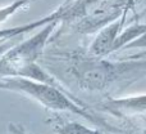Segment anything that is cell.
I'll list each match as a JSON object with an SVG mask.
<instances>
[{
	"instance_id": "obj_1",
	"label": "cell",
	"mask_w": 146,
	"mask_h": 134,
	"mask_svg": "<svg viewBox=\"0 0 146 134\" xmlns=\"http://www.w3.org/2000/svg\"><path fill=\"white\" fill-rule=\"evenodd\" d=\"M67 73L81 90L106 92L113 86H124L146 77V58L108 61L87 53H64Z\"/></svg>"
},
{
	"instance_id": "obj_2",
	"label": "cell",
	"mask_w": 146,
	"mask_h": 134,
	"mask_svg": "<svg viewBox=\"0 0 146 134\" xmlns=\"http://www.w3.org/2000/svg\"><path fill=\"white\" fill-rule=\"evenodd\" d=\"M0 89L19 93L36 101L42 107L51 111H67L85 117L98 127L113 130L111 127L103 119L96 117L83 102L74 99L66 88H55L49 84H42L25 77H0Z\"/></svg>"
},
{
	"instance_id": "obj_3",
	"label": "cell",
	"mask_w": 146,
	"mask_h": 134,
	"mask_svg": "<svg viewBox=\"0 0 146 134\" xmlns=\"http://www.w3.org/2000/svg\"><path fill=\"white\" fill-rule=\"evenodd\" d=\"M60 20H54L49 22L48 25L42 26L41 30L36 35L28 38L27 40L22 41L19 44H14L10 49H8L3 57L7 59L9 66V76L14 77L17 75L18 70L22 66L28 63L37 62L42 57L45 52L46 44L51 39V34L59 25Z\"/></svg>"
},
{
	"instance_id": "obj_4",
	"label": "cell",
	"mask_w": 146,
	"mask_h": 134,
	"mask_svg": "<svg viewBox=\"0 0 146 134\" xmlns=\"http://www.w3.org/2000/svg\"><path fill=\"white\" fill-rule=\"evenodd\" d=\"M96 107L103 112L121 119H133L146 114V93L121 98H106Z\"/></svg>"
},
{
	"instance_id": "obj_5",
	"label": "cell",
	"mask_w": 146,
	"mask_h": 134,
	"mask_svg": "<svg viewBox=\"0 0 146 134\" xmlns=\"http://www.w3.org/2000/svg\"><path fill=\"white\" fill-rule=\"evenodd\" d=\"M127 18L122 17L110 22L109 25L104 26L98 31L96 36L94 38L92 43L88 48V54L95 57H106L111 54V48L115 41L118 34L122 31L123 26L126 25Z\"/></svg>"
},
{
	"instance_id": "obj_6",
	"label": "cell",
	"mask_w": 146,
	"mask_h": 134,
	"mask_svg": "<svg viewBox=\"0 0 146 134\" xmlns=\"http://www.w3.org/2000/svg\"><path fill=\"white\" fill-rule=\"evenodd\" d=\"M60 14H62V8L59 7L56 10H54L53 13L45 15V17L36 20L33 22L26 23V25H21V26H15V27H10V28H3L0 30V41H8L10 39L18 38V36H23L26 34L31 32L32 30L37 27H42V26L48 25L49 22L54 20H60Z\"/></svg>"
},
{
	"instance_id": "obj_7",
	"label": "cell",
	"mask_w": 146,
	"mask_h": 134,
	"mask_svg": "<svg viewBox=\"0 0 146 134\" xmlns=\"http://www.w3.org/2000/svg\"><path fill=\"white\" fill-rule=\"evenodd\" d=\"M145 34H146V23H136V25H133V26H131V27L126 28V30L121 31V32L118 34V36H117L114 44H113L111 54L124 49L128 44H131L132 41H135L139 38L144 36Z\"/></svg>"
},
{
	"instance_id": "obj_8",
	"label": "cell",
	"mask_w": 146,
	"mask_h": 134,
	"mask_svg": "<svg viewBox=\"0 0 146 134\" xmlns=\"http://www.w3.org/2000/svg\"><path fill=\"white\" fill-rule=\"evenodd\" d=\"M53 129L56 134H103L98 129H91L80 123L63 120L62 117H55L51 120Z\"/></svg>"
},
{
	"instance_id": "obj_9",
	"label": "cell",
	"mask_w": 146,
	"mask_h": 134,
	"mask_svg": "<svg viewBox=\"0 0 146 134\" xmlns=\"http://www.w3.org/2000/svg\"><path fill=\"white\" fill-rule=\"evenodd\" d=\"M33 1H37V0H14L13 3L5 5V7L0 8V23L5 22L8 18H10L15 12H18L22 8H26Z\"/></svg>"
},
{
	"instance_id": "obj_10",
	"label": "cell",
	"mask_w": 146,
	"mask_h": 134,
	"mask_svg": "<svg viewBox=\"0 0 146 134\" xmlns=\"http://www.w3.org/2000/svg\"><path fill=\"white\" fill-rule=\"evenodd\" d=\"M128 12L133 13V14H135V20L139 21V14H137V9H136V5H135V0H126V3H124L123 13H122V17L127 18Z\"/></svg>"
},
{
	"instance_id": "obj_11",
	"label": "cell",
	"mask_w": 146,
	"mask_h": 134,
	"mask_svg": "<svg viewBox=\"0 0 146 134\" xmlns=\"http://www.w3.org/2000/svg\"><path fill=\"white\" fill-rule=\"evenodd\" d=\"M144 46H146V34L144 36H141V38H139L137 40L132 41L131 44H128L124 49H128V48H144Z\"/></svg>"
},
{
	"instance_id": "obj_12",
	"label": "cell",
	"mask_w": 146,
	"mask_h": 134,
	"mask_svg": "<svg viewBox=\"0 0 146 134\" xmlns=\"http://www.w3.org/2000/svg\"><path fill=\"white\" fill-rule=\"evenodd\" d=\"M103 1L106 3L108 5H111V7H117V8L124 9V3H126V0H103Z\"/></svg>"
},
{
	"instance_id": "obj_13",
	"label": "cell",
	"mask_w": 146,
	"mask_h": 134,
	"mask_svg": "<svg viewBox=\"0 0 146 134\" xmlns=\"http://www.w3.org/2000/svg\"><path fill=\"white\" fill-rule=\"evenodd\" d=\"M136 134H146V114L141 115V125L139 127Z\"/></svg>"
},
{
	"instance_id": "obj_14",
	"label": "cell",
	"mask_w": 146,
	"mask_h": 134,
	"mask_svg": "<svg viewBox=\"0 0 146 134\" xmlns=\"http://www.w3.org/2000/svg\"><path fill=\"white\" fill-rule=\"evenodd\" d=\"M13 45H14V44H9L8 41H3V43H0V57H1L8 49L12 48Z\"/></svg>"
},
{
	"instance_id": "obj_15",
	"label": "cell",
	"mask_w": 146,
	"mask_h": 134,
	"mask_svg": "<svg viewBox=\"0 0 146 134\" xmlns=\"http://www.w3.org/2000/svg\"><path fill=\"white\" fill-rule=\"evenodd\" d=\"M127 58L129 59H140V58H146V51L144 52H140V53H136V54H132V56H128Z\"/></svg>"
},
{
	"instance_id": "obj_16",
	"label": "cell",
	"mask_w": 146,
	"mask_h": 134,
	"mask_svg": "<svg viewBox=\"0 0 146 134\" xmlns=\"http://www.w3.org/2000/svg\"><path fill=\"white\" fill-rule=\"evenodd\" d=\"M142 3H146V0H135V5H136V9H137V5L142 4Z\"/></svg>"
},
{
	"instance_id": "obj_17",
	"label": "cell",
	"mask_w": 146,
	"mask_h": 134,
	"mask_svg": "<svg viewBox=\"0 0 146 134\" xmlns=\"http://www.w3.org/2000/svg\"><path fill=\"white\" fill-rule=\"evenodd\" d=\"M72 1H73V0H64V3L62 4V7H67V5H69Z\"/></svg>"
},
{
	"instance_id": "obj_18",
	"label": "cell",
	"mask_w": 146,
	"mask_h": 134,
	"mask_svg": "<svg viewBox=\"0 0 146 134\" xmlns=\"http://www.w3.org/2000/svg\"><path fill=\"white\" fill-rule=\"evenodd\" d=\"M1 66H3V61H1V58H0V70H1Z\"/></svg>"
}]
</instances>
